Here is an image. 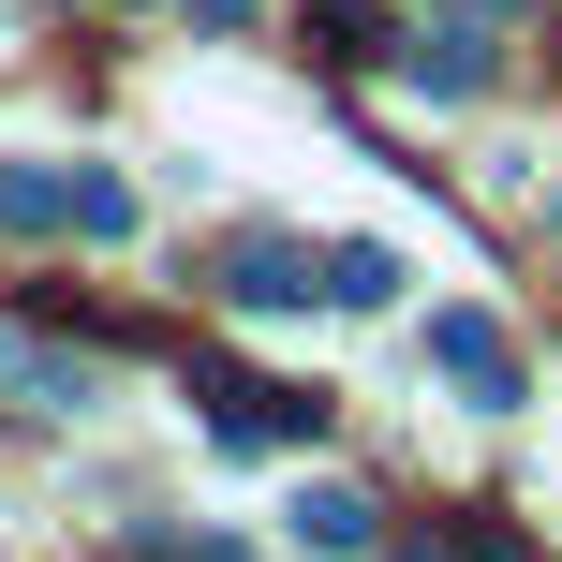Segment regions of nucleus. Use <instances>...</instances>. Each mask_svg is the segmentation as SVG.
<instances>
[{"instance_id":"39448f33","label":"nucleus","mask_w":562,"mask_h":562,"mask_svg":"<svg viewBox=\"0 0 562 562\" xmlns=\"http://www.w3.org/2000/svg\"><path fill=\"white\" fill-rule=\"evenodd\" d=\"M281 518H296V548H370V504H356V488H296Z\"/></svg>"},{"instance_id":"f257e3e1","label":"nucleus","mask_w":562,"mask_h":562,"mask_svg":"<svg viewBox=\"0 0 562 562\" xmlns=\"http://www.w3.org/2000/svg\"><path fill=\"white\" fill-rule=\"evenodd\" d=\"M429 370H445L474 415H504V400H518V356H504V326H488V311H429Z\"/></svg>"},{"instance_id":"9d476101","label":"nucleus","mask_w":562,"mask_h":562,"mask_svg":"<svg viewBox=\"0 0 562 562\" xmlns=\"http://www.w3.org/2000/svg\"><path fill=\"white\" fill-rule=\"evenodd\" d=\"M474 15H488V0H474Z\"/></svg>"},{"instance_id":"0eeeda50","label":"nucleus","mask_w":562,"mask_h":562,"mask_svg":"<svg viewBox=\"0 0 562 562\" xmlns=\"http://www.w3.org/2000/svg\"><path fill=\"white\" fill-rule=\"evenodd\" d=\"M459 562H533V548H518L504 518H459Z\"/></svg>"},{"instance_id":"20e7f679","label":"nucleus","mask_w":562,"mask_h":562,"mask_svg":"<svg viewBox=\"0 0 562 562\" xmlns=\"http://www.w3.org/2000/svg\"><path fill=\"white\" fill-rule=\"evenodd\" d=\"M415 89H445V104L488 89V30H429V45H415Z\"/></svg>"},{"instance_id":"7ed1b4c3","label":"nucleus","mask_w":562,"mask_h":562,"mask_svg":"<svg viewBox=\"0 0 562 562\" xmlns=\"http://www.w3.org/2000/svg\"><path fill=\"white\" fill-rule=\"evenodd\" d=\"M326 296L340 311H385L400 296V252H385V237H340V252H326Z\"/></svg>"},{"instance_id":"423d86ee","label":"nucleus","mask_w":562,"mask_h":562,"mask_svg":"<svg viewBox=\"0 0 562 562\" xmlns=\"http://www.w3.org/2000/svg\"><path fill=\"white\" fill-rule=\"evenodd\" d=\"M0 223H59V178L45 164H0Z\"/></svg>"},{"instance_id":"1a4fd4ad","label":"nucleus","mask_w":562,"mask_h":562,"mask_svg":"<svg viewBox=\"0 0 562 562\" xmlns=\"http://www.w3.org/2000/svg\"><path fill=\"white\" fill-rule=\"evenodd\" d=\"M193 15H207V30H237V15H252V0H193Z\"/></svg>"},{"instance_id":"6e6552de","label":"nucleus","mask_w":562,"mask_h":562,"mask_svg":"<svg viewBox=\"0 0 562 562\" xmlns=\"http://www.w3.org/2000/svg\"><path fill=\"white\" fill-rule=\"evenodd\" d=\"M385 562H459V533H429V548H385Z\"/></svg>"},{"instance_id":"f03ea898","label":"nucleus","mask_w":562,"mask_h":562,"mask_svg":"<svg viewBox=\"0 0 562 562\" xmlns=\"http://www.w3.org/2000/svg\"><path fill=\"white\" fill-rule=\"evenodd\" d=\"M223 296L237 311H311V252H296V237H237V252H223Z\"/></svg>"}]
</instances>
